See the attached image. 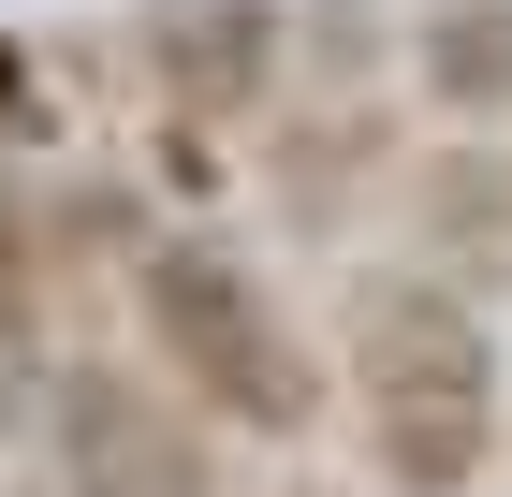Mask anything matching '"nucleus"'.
<instances>
[{
    "label": "nucleus",
    "instance_id": "obj_3",
    "mask_svg": "<svg viewBox=\"0 0 512 497\" xmlns=\"http://www.w3.org/2000/svg\"><path fill=\"white\" fill-rule=\"evenodd\" d=\"M30 497H235V468H220V424L161 366L59 351V381L30 410Z\"/></svg>",
    "mask_w": 512,
    "mask_h": 497
},
{
    "label": "nucleus",
    "instance_id": "obj_5",
    "mask_svg": "<svg viewBox=\"0 0 512 497\" xmlns=\"http://www.w3.org/2000/svg\"><path fill=\"white\" fill-rule=\"evenodd\" d=\"M410 88L439 117H512V0H425L410 15Z\"/></svg>",
    "mask_w": 512,
    "mask_h": 497
},
{
    "label": "nucleus",
    "instance_id": "obj_1",
    "mask_svg": "<svg viewBox=\"0 0 512 497\" xmlns=\"http://www.w3.org/2000/svg\"><path fill=\"white\" fill-rule=\"evenodd\" d=\"M337 410H352L366 468L395 497H469L512 454V366H498L483 293L439 278V264L352 278V307H337Z\"/></svg>",
    "mask_w": 512,
    "mask_h": 497
},
{
    "label": "nucleus",
    "instance_id": "obj_4",
    "mask_svg": "<svg viewBox=\"0 0 512 497\" xmlns=\"http://www.w3.org/2000/svg\"><path fill=\"white\" fill-rule=\"evenodd\" d=\"M278 15L264 0H161L147 30H132V59H147V88L176 117H249V103H278Z\"/></svg>",
    "mask_w": 512,
    "mask_h": 497
},
{
    "label": "nucleus",
    "instance_id": "obj_2",
    "mask_svg": "<svg viewBox=\"0 0 512 497\" xmlns=\"http://www.w3.org/2000/svg\"><path fill=\"white\" fill-rule=\"evenodd\" d=\"M132 337H147V366L191 395L220 439H308L322 395H337L322 351H308V322H293L235 249H205V234H147V249H132Z\"/></svg>",
    "mask_w": 512,
    "mask_h": 497
},
{
    "label": "nucleus",
    "instance_id": "obj_6",
    "mask_svg": "<svg viewBox=\"0 0 512 497\" xmlns=\"http://www.w3.org/2000/svg\"><path fill=\"white\" fill-rule=\"evenodd\" d=\"M44 381H59V322H44V234L0 205V439H30Z\"/></svg>",
    "mask_w": 512,
    "mask_h": 497
}]
</instances>
